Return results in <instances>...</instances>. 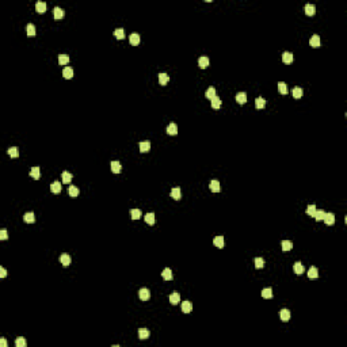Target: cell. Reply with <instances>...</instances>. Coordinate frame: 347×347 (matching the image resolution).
Listing matches in <instances>:
<instances>
[{"instance_id": "cell-1", "label": "cell", "mask_w": 347, "mask_h": 347, "mask_svg": "<svg viewBox=\"0 0 347 347\" xmlns=\"http://www.w3.org/2000/svg\"><path fill=\"white\" fill-rule=\"evenodd\" d=\"M138 296H140V298H141L142 301L149 300V297H151V292H149V289H146V288H142V289H140V290H138Z\"/></svg>"}, {"instance_id": "cell-2", "label": "cell", "mask_w": 347, "mask_h": 347, "mask_svg": "<svg viewBox=\"0 0 347 347\" xmlns=\"http://www.w3.org/2000/svg\"><path fill=\"white\" fill-rule=\"evenodd\" d=\"M129 42H130V45H133V46H137L138 43H140V36H138L137 33H133V34H130V37H129Z\"/></svg>"}, {"instance_id": "cell-3", "label": "cell", "mask_w": 347, "mask_h": 347, "mask_svg": "<svg viewBox=\"0 0 347 347\" xmlns=\"http://www.w3.org/2000/svg\"><path fill=\"white\" fill-rule=\"evenodd\" d=\"M282 60H284L285 64L293 63V60H294V57H293V53H290V52H285L284 54H282Z\"/></svg>"}, {"instance_id": "cell-4", "label": "cell", "mask_w": 347, "mask_h": 347, "mask_svg": "<svg viewBox=\"0 0 347 347\" xmlns=\"http://www.w3.org/2000/svg\"><path fill=\"white\" fill-rule=\"evenodd\" d=\"M324 221H325V224L327 225H334L335 224V216H334V213H325V216H324Z\"/></svg>"}, {"instance_id": "cell-5", "label": "cell", "mask_w": 347, "mask_h": 347, "mask_svg": "<svg viewBox=\"0 0 347 347\" xmlns=\"http://www.w3.org/2000/svg\"><path fill=\"white\" fill-rule=\"evenodd\" d=\"M198 65H199V68H202V69H205V68L209 67V59L208 57H199V60H198Z\"/></svg>"}, {"instance_id": "cell-6", "label": "cell", "mask_w": 347, "mask_h": 347, "mask_svg": "<svg viewBox=\"0 0 347 347\" xmlns=\"http://www.w3.org/2000/svg\"><path fill=\"white\" fill-rule=\"evenodd\" d=\"M317 277H319V270H317L315 266H312V267L309 268V271H308V278L315 279V278H317Z\"/></svg>"}, {"instance_id": "cell-7", "label": "cell", "mask_w": 347, "mask_h": 347, "mask_svg": "<svg viewBox=\"0 0 347 347\" xmlns=\"http://www.w3.org/2000/svg\"><path fill=\"white\" fill-rule=\"evenodd\" d=\"M23 220H24V222H27V224H33V222L36 221V216H34L33 212H29V213H26L23 216Z\"/></svg>"}, {"instance_id": "cell-8", "label": "cell", "mask_w": 347, "mask_h": 347, "mask_svg": "<svg viewBox=\"0 0 347 347\" xmlns=\"http://www.w3.org/2000/svg\"><path fill=\"white\" fill-rule=\"evenodd\" d=\"M138 338L140 339H148L149 338V330H146V328H140L138 330Z\"/></svg>"}, {"instance_id": "cell-9", "label": "cell", "mask_w": 347, "mask_h": 347, "mask_svg": "<svg viewBox=\"0 0 347 347\" xmlns=\"http://www.w3.org/2000/svg\"><path fill=\"white\" fill-rule=\"evenodd\" d=\"M279 317H281V320L288 321V320L290 319V311H289V309H281L279 311Z\"/></svg>"}, {"instance_id": "cell-10", "label": "cell", "mask_w": 347, "mask_h": 347, "mask_svg": "<svg viewBox=\"0 0 347 347\" xmlns=\"http://www.w3.org/2000/svg\"><path fill=\"white\" fill-rule=\"evenodd\" d=\"M191 309H193V304L190 302V301H183V302H182V312L189 313V312H191Z\"/></svg>"}, {"instance_id": "cell-11", "label": "cell", "mask_w": 347, "mask_h": 347, "mask_svg": "<svg viewBox=\"0 0 347 347\" xmlns=\"http://www.w3.org/2000/svg\"><path fill=\"white\" fill-rule=\"evenodd\" d=\"M305 14H307L308 16H312V15H315V12H316V7L313 6V4H307L305 6Z\"/></svg>"}, {"instance_id": "cell-12", "label": "cell", "mask_w": 347, "mask_h": 347, "mask_svg": "<svg viewBox=\"0 0 347 347\" xmlns=\"http://www.w3.org/2000/svg\"><path fill=\"white\" fill-rule=\"evenodd\" d=\"M167 133L170 134V136H175V134H178L176 123H170V125L167 126Z\"/></svg>"}, {"instance_id": "cell-13", "label": "cell", "mask_w": 347, "mask_h": 347, "mask_svg": "<svg viewBox=\"0 0 347 347\" xmlns=\"http://www.w3.org/2000/svg\"><path fill=\"white\" fill-rule=\"evenodd\" d=\"M63 76L65 77V79H72V76H73V69H72L71 67H65L63 69Z\"/></svg>"}, {"instance_id": "cell-14", "label": "cell", "mask_w": 347, "mask_h": 347, "mask_svg": "<svg viewBox=\"0 0 347 347\" xmlns=\"http://www.w3.org/2000/svg\"><path fill=\"white\" fill-rule=\"evenodd\" d=\"M53 16H54V19H61V18H64V11L60 7H54L53 8Z\"/></svg>"}, {"instance_id": "cell-15", "label": "cell", "mask_w": 347, "mask_h": 347, "mask_svg": "<svg viewBox=\"0 0 347 347\" xmlns=\"http://www.w3.org/2000/svg\"><path fill=\"white\" fill-rule=\"evenodd\" d=\"M36 10H37V12H40V14H43V12L46 11V3H45V1H37V4H36Z\"/></svg>"}, {"instance_id": "cell-16", "label": "cell", "mask_w": 347, "mask_h": 347, "mask_svg": "<svg viewBox=\"0 0 347 347\" xmlns=\"http://www.w3.org/2000/svg\"><path fill=\"white\" fill-rule=\"evenodd\" d=\"M264 106H266V100H264L263 98H256L255 99V107H256L258 110H262V109H264Z\"/></svg>"}, {"instance_id": "cell-17", "label": "cell", "mask_w": 347, "mask_h": 347, "mask_svg": "<svg viewBox=\"0 0 347 347\" xmlns=\"http://www.w3.org/2000/svg\"><path fill=\"white\" fill-rule=\"evenodd\" d=\"M50 191L54 194L60 193V191H61V183H60V182H53L50 185Z\"/></svg>"}, {"instance_id": "cell-18", "label": "cell", "mask_w": 347, "mask_h": 347, "mask_svg": "<svg viewBox=\"0 0 347 347\" xmlns=\"http://www.w3.org/2000/svg\"><path fill=\"white\" fill-rule=\"evenodd\" d=\"M180 301V296H179V293L178 292H174V293H171V296H170V302L171 304H174V305H176L178 302Z\"/></svg>"}, {"instance_id": "cell-19", "label": "cell", "mask_w": 347, "mask_h": 347, "mask_svg": "<svg viewBox=\"0 0 347 347\" xmlns=\"http://www.w3.org/2000/svg\"><path fill=\"white\" fill-rule=\"evenodd\" d=\"M213 244L216 245V247H218V248H222V247H224V237L222 236H216L213 239Z\"/></svg>"}, {"instance_id": "cell-20", "label": "cell", "mask_w": 347, "mask_h": 347, "mask_svg": "<svg viewBox=\"0 0 347 347\" xmlns=\"http://www.w3.org/2000/svg\"><path fill=\"white\" fill-rule=\"evenodd\" d=\"M121 168H122V166H121L119 162H111V171L114 174H119L121 172Z\"/></svg>"}, {"instance_id": "cell-21", "label": "cell", "mask_w": 347, "mask_h": 347, "mask_svg": "<svg viewBox=\"0 0 347 347\" xmlns=\"http://www.w3.org/2000/svg\"><path fill=\"white\" fill-rule=\"evenodd\" d=\"M209 187H210V190H212L213 193H218V191H220V182L218 180H212L210 182V185H209Z\"/></svg>"}, {"instance_id": "cell-22", "label": "cell", "mask_w": 347, "mask_h": 347, "mask_svg": "<svg viewBox=\"0 0 347 347\" xmlns=\"http://www.w3.org/2000/svg\"><path fill=\"white\" fill-rule=\"evenodd\" d=\"M162 277L166 281H171V279H172V271H171L168 267L164 268V270H163V272H162Z\"/></svg>"}, {"instance_id": "cell-23", "label": "cell", "mask_w": 347, "mask_h": 347, "mask_svg": "<svg viewBox=\"0 0 347 347\" xmlns=\"http://www.w3.org/2000/svg\"><path fill=\"white\" fill-rule=\"evenodd\" d=\"M205 96H206V98H208V99H213L214 96H217L216 88H214V87H209V88H208V91H206Z\"/></svg>"}, {"instance_id": "cell-24", "label": "cell", "mask_w": 347, "mask_h": 347, "mask_svg": "<svg viewBox=\"0 0 347 347\" xmlns=\"http://www.w3.org/2000/svg\"><path fill=\"white\" fill-rule=\"evenodd\" d=\"M236 100L239 103H241V105L247 102V94H245V92H237L236 94Z\"/></svg>"}, {"instance_id": "cell-25", "label": "cell", "mask_w": 347, "mask_h": 347, "mask_svg": "<svg viewBox=\"0 0 347 347\" xmlns=\"http://www.w3.org/2000/svg\"><path fill=\"white\" fill-rule=\"evenodd\" d=\"M309 43H311V46H313V47H319L320 46V37L319 36H312Z\"/></svg>"}, {"instance_id": "cell-26", "label": "cell", "mask_w": 347, "mask_h": 347, "mask_svg": "<svg viewBox=\"0 0 347 347\" xmlns=\"http://www.w3.org/2000/svg\"><path fill=\"white\" fill-rule=\"evenodd\" d=\"M168 80H170V77H168L167 73H159V83L162 86H166L168 83Z\"/></svg>"}, {"instance_id": "cell-27", "label": "cell", "mask_w": 347, "mask_h": 347, "mask_svg": "<svg viewBox=\"0 0 347 347\" xmlns=\"http://www.w3.org/2000/svg\"><path fill=\"white\" fill-rule=\"evenodd\" d=\"M130 217H132V220H138V218H141V210L140 209H132L130 210Z\"/></svg>"}, {"instance_id": "cell-28", "label": "cell", "mask_w": 347, "mask_h": 347, "mask_svg": "<svg viewBox=\"0 0 347 347\" xmlns=\"http://www.w3.org/2000/svg\"><path fill=\"white\" fill-rule=\"evenodd\" d=\"M60 262H61L64 266H68V264H71V256H69L68 254H63V255L60 256Z\"/></svg>"}, {"instance_id": "cell-29", "label": "cell", "mask_w": 347, "mask_h": 347, "mask_svg": "<svg viewBox=\"0 0 347 347\" xmlns=\"http://www.w3.org/2000/svg\"><path fill=\"white\" fill-rule=\"evenodd\" d=\"M68 193H69V195L71 197H77L79 195V193H80V190L76 187V186H69V189H68Z\"/></svg>"}, {"instance_id": "cell-30", "label": "cell", "mask_w": 347, "mask_h": 347, "mask_svg": "<svg viewBox=\"0 0 347 347\" xmlns=\"http://www.w3.org/2000/svg\"><path fill=\"white\" fill-rule=\"evenodd\" d=\"M151 149V142L149 141H141L140 142V151L141 152H148Z\"/></svg>"}, {"instance_id": "cell-31", "label": "cell", "mask_w": 347, "mask_h": 347, "mask_svg": "<svg viewBox=\"0 0 347 347\" xmlns=\"http://www.w3.org/2000/svg\"><path fill=\"white\" fill-rule=\"evenodd\" d=\"M212 107H213L214 110H218L221 107V99L218 98V96H214V98L212 99Z\"/></svg>"}, {"instance_id": "cell-32", "label": "cell", "mask_w": 347, "mask_h": 347, "mask_svg": "<svg viewBox=\"0 0 347 347\" xmlns=\"http://www.w3.org/2000/svg\"><path fill=\"white\" fill-rule=\"evenodd\" d=\"M292 95H293V98L300 99L301 96H302V90H301L300 87H296V88H293L292 90Z\"/></svg>"}, {"instance_id": "cell-33", "label": "cell", "mask_w": 347, "mask_h": 347, "mask_svg": "<svg viewBox=\"0 0 347 347\" xmlns=\"http://www.w3.org/2000/svg\"><path fill=\"white\" fill-rule=\"evenodd\" d=\"M281 245H282V249H284V251H290V249L293 248V243L289 240H284L281 243Z\"/></svg>"}, {"instance_id": "cell-34", "label": "cell", "mask_w": 347, "mask_h": 347, "mask_svg": "<svg viewBox=\"0 0 347 347\" xmlns=\"http://www.w3.org/2000/svg\"><path fill=\"white\" fill-rule=\"evenodd\" d=\"M262 297L263 298H272V290L271 288H266L262 290Z\"/></svg>"}, {"instance_id": "cell-35", "label": "cell", "mask_w": 347, "mask_h": 347, "mask_svg": "<svg viewBox=\"0 0 347 347\" xmlns=\"http://www.w3.org/2000/svg\"><path fill=\"white\" fill-rule=\"evenodd\" d=\"M69 63V57L67 54H60L59 56V64L60 65H67Z\"/></svg>"}, {"instance_id": "cell-36", "label": "cell", "mask_w": 347, "mask_h": 347, "mask_svg": "<svg viewBox=\"0 0 347 347\" xmlns=\"http://www.w3.org/2000/svg\"><path fill=\"white\" fill-rule=\"evenodd\" d=\"M171 197L174 199H180V189L179 187H175V189L171 190Z\"/></svg>"}, {"instance_id": "cell-37", "label": "cell", "mask_w": 347, "mask_h": 347, "mask_svg": "<svg viewBox=\"0 0 347 347\" xmlns=\"http://www.w3.org/2000/svg\"><path fill=\"white\" fill-rule=\"evenodd\" d=\"M304 271H305V270H304V266H302V264H301L300 262H296V263H294V272L300 275V274H302Z\"/></svg>"}, {"instance_id": "cell-38", "label": "cell", "mask_w": 347, "mask_h": 347, "mask_svg": "<svg viewBox=\"0 0 347 347\" xmlns=\"http://www.w3.org/2000/svg\"><path fill=\"white\" fill-rule=\"evenodd\" d=\"M145 222L146 224H149V225H153L155 224V214L153 213H148V214H145Z\"/></svg>"}, {"instance_id": "cell-39", "label": "cell", "mask_w": 347, "mask_h": 347, "mask_svg": "<svg viewBox=\"0 0 347 347\" xmlns=\"http://www.w3.org/2000/svg\"><path fill=\"white\" fill-rule=\"evenodd\" d=\"M278 91H279L282 95L288 94V87H286V84H285L284 82H279V83H278Z\"/></svg>"}, {"instance_id": "cell-40", "label": "cell", "mask_w": 347, "mask_h": 347, "mask_svg": "<svg viewBox=\"0 0 347 347\" xmlns=\"http://www.w3.org/2000/svg\"><path fill=\"white\" fill-rule=\"evenodd\" d=\"M71 180H72V174L68 172V171H64L63 172V182L67 185V183H69Z\"/></svg>"}, {"instance_id": "cell-41", "label": "cell", "mask_w": 347, "mask_h": 347, "mask_svg": "<svg viewBox=\"0 0 347 347\" xmlns=\"http://www.w3.org/2000/svg\"><path fill=\"white\" fill-rule=\"evenodd\" d=\"M324 216H325V212L324 210H316V213H315V220L316 221H321V220H324Z\"/></svg>"}, {"instance_id": "cell-42", "label": "cell", "mask_w": 347, "mask_h": 347, "mask_svg": "<svg viewBox=\"0 0 347 347\" xmlns=\"http://www.w3.org/2000/svg\"><path fill=\"white\" fill-rule=\"evenodd\" d=\"M7 152H8V155H10L11 157H18V156H19V151H18V148H16V146H12V148H10Z\"/></svg>"}, {"instance_id": "cell-43", "label": "cell", "mask_w": 347, "mask_h": 347, "mask_svg": "<svg viewBox=\"0 0 347 347\" xmlns=\"http://www.w3.org/2000/svg\"><path fill=\"white\" fill-rule=\"evenodd\" d=\"M27 36L29 37H34L36 36V26L33 23H29L27 24Z\"/></svg>"}, {"instance_id": "cell-44", "label": "cell", "mask_w": 347, "mask_h": 347, "mask_svg": "<svg viewBox=\"0 0 347 347\" xmlns=\"http://www.w3.org/2000/svg\"><path fill=\"white\" fill-rule=\"evenodd\" d=\"M30 175L34 179H40V167H33L31 171H30Z\"/></svg>"}, {"instance_id": "cell-45", "label": "cell", "mask_w": 347, "mask_h": 347, "mask_svg": "<svg viewBox=\"0 0 347 347\" xmlns=\"http://www.w3.org/2000/svg\"><path fill=\"white\" fill-rule=\"evenodd\" d=\"M114 36L117 37L118 40H123V38H125V31H123V29H115Z\"/></svg>"}, {"instance_id": "cell-46", "label": "cell", "mask_w": 347, "mask_h": 347, "mask_svg": "<svg viewBox=\"0 0 347 347\" xmlns=\"http://www.w3.org/2000/svg\"><path fill=\"white\" fill-rule=\"evenodd\" d=\"M316 210H317V209H316L315 205H309V206H308V209H307V214H309V216L313 217V216H315V213H316Z\"/></svg>"}, {"instance_id": "cell-47", "label": "cell", "mask_w": 347, "mask_h": 347, "mask_svg": "<svg viewBox=\"0 0 347 347\" xmlns=\"http://www.w3.org/2000/svg\"><path fill=\"white\" fill-rule=\"evenodd\" d=\"M15 344H16V347H26V339L18 338V339L15 340Z\"/></svg>"}, {"instance_id": "cell-48", "label": "cell", "mask_w": 347, "mask_h": 347, "mask_svg": "<svg viewBox=\"0 0 347 347\" xmlns=\"http://www.w3.org/2000/svg\"><path fill=\"white\" fill-rule=\"evenodd\" d=\"M263 266H264V260L262 259V258H256V259H255V267L262 268Z\"/></svg>"}, {"instance_id": "cell-49", "label": "cell", "mask_w": 347, "mask_h": 347, "mask_svg": "<svg viewBox=\"0 0 347 347\" xmlns=\"http://www.w3.org/2000/svg\"><path fill=\"white\" fill-rule=\"evenodd\" d=\"M8 239V233L6 229H1L0 231V240H7Z\"/></svg>"}, {"instance_id": "cell-50", "label": "cell", "mask_w": 347, "mask_h": 347, "mask_svg": "<svg viewBox=\"0 0 347 347\" xmlns=\"http://www.w3.org/2000/svg\"><path fill=\"white\" fill-rule=\"evenodd\" d=\"M6 275H7V271H6V268H4V267H0V277H1V278H4Z\"/></svg>"}, {"instance_id": "cell-51", "label": "cell", "mask_w": 347, "mask_h": 347, "mask_svg": "<svg viewBox=\"0 0 347 347\" xmlns=\"http://www.w3.org/2000/svg\"><path fill=\"white\" fill-rule=\"evenodd\" d=\"M0 344H1V347H7V340H6V339H0Z\"/></svg>"}]
</instances>
